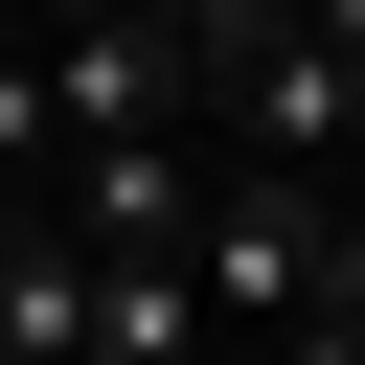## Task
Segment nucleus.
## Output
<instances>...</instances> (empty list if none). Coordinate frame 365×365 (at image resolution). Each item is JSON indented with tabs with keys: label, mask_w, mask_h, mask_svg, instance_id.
<instances>
[{
	"label": "nucleus",
	"mask_w": 365,
	"mask_h": 365,
	"mask_svg": "<svg viewBox=\"0 0 365 365\" xmlns=\"http://www.w3.org/2000/svg\"><path fill=\"white\" fill-rule=\"evenodd\" d=\"M0 365H91V251L46 205H0Z\"/></svg>",
	"instance_id": "obj_3"
},
{
	"label": "nucleus",
	"mask_w": 365,
	"mask_h": 365,
	"mask_svg": "<svg viewBox=\"0 0 365 365\" xmlns=\"http://www.w3.org/2000/svg\"><path fill=\"white\" fill-rule=\"evenodd\" d=\"M160 114H182V46H160V23H46V137H68V160H91V137H160ZM68 160H46V182H68Z\"/></svg>",
	"instance_id": "obj_2"
},
{
	"label": "nucleus",
	"mask_w": 365,
	"mask_h": 365,
	"mask_svg": "<svg viewBox=\"0 0 365 365\" xmlns=\"http://www.w3.org/2000/svg\"><path fill=\"white\" fill-rule=\"evenodd\" d=\"M342 251H365V205H342V182H274V160H228V182H205V228H182L205 365H274V342H319V319H342Z\"/></svg>",
	"instance_id": "obj_1"
}]
</instances>
